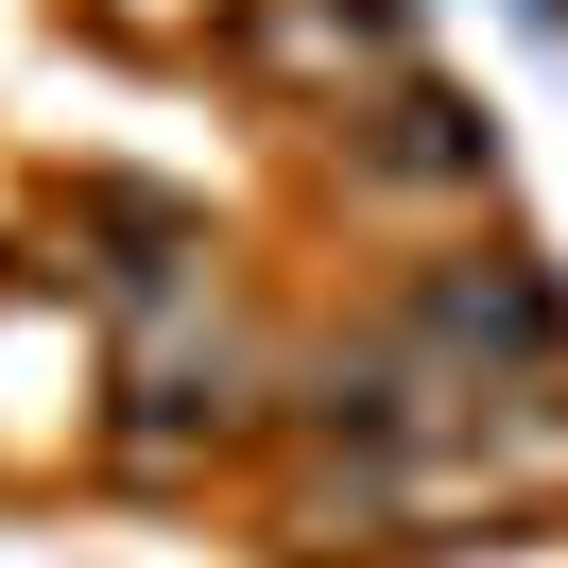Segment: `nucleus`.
<instances>
[{"mask_svg":"<svg viewBox=\"0 0 568 568\" xmlns=\"http://www.w3.org/2000/svg\"><path fill=\"white\" fill-rule=\"evenodd\" d=\"M224 52H242L258 87H362V70H414V0H242L224 18Z\"/></svg>","mask_w":568,"mask_h":568,"instance_id":"1","label":"nucleus"},{"mask_svg":"<svg viewBox=\"0 0 568 568\" xmlns=\"http://www.w3.org/2000/svg\"><path fill=\"white\" fill-rule=\"evenodd\" d=\"M121 430L139 448H190V430H242V345H224V311H173L121 345Z\"/></svg>","mask_w":568,"mask_h":568,"instance_id":"2","label":"nucleus"},{"mask_svg":"<svg viewBox=\"0 0 568 568\" xmlns=\"http://www.w3.org/2000/svg\"><path fill=\"white\" fill-rule=\"evenodd\" d=\"M345 173H362V190H483V104H448L430 70H396L379 121L345 139Z\"/></svg>","mask_w":568,"mask_h":568,"instance_id":"3","label":"nucleus"}]
</instances>
